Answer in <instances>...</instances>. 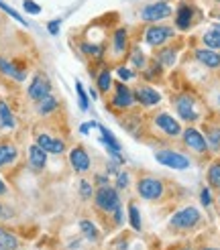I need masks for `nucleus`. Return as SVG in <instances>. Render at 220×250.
<instances>
[{
    "label": "nucleus",
    "mask_w": 220,
    "mask_h": 250,
    "mask_svg": "<svg viewBox=\"0 0 220 250\" xmlns=\"http://www.w3.org/2000/svg\"><path fill=\"white\" fill-rule=\"evenodd\" d=\"M214 2H218V4H220V0H214Z\"/></svg>",
    "instance_id": "de8ad7c7"
},
{
    "label": "nucleus",
    "mask_w": 220,
    "mask_h": 250,
    "mask_svg": "<svg viewBox=\"0 0 220 250\" xmlns=\"http://www.w3.org/2000/svg\"><path fill=\"white\" fill-rule=\"evenodd\" d=\"M174 15V8H171L165 0H157V2H151L141 8V21L155 24V22H161L165 19H169Z\"/></svg>",
    "instance_id": "0eeeda50"
},
{
    "label": "nucleus",
    "mask_w": 220,
    "mask_h": 250,
    "mask_svg": "<svg viewBox=\"0 0 220 250\" xmlns=\"http://www.w3.org/2000/svg\"><path fill=\"white\" fill-rule=\"evenodd\" d=\"M206 143H208V148H212V151H220V126H210L208 128Z\"/></svg>",
    "instance_id": "2f4dec72"
},
{
    "label": "nucleus",
    "mask_w": 220,
    "mask_h": 250,
    "mask_svg": "<svg viewBox=\"0 0 220 250\" xmlns=\"http://www.w3.org/2000/svg\"><path fill=\"white\" fill-rule=\"evenodd\" d=\"M151 122V130L159 136H167V139H179L181 136V124L179 120H176L169 112H155L149 118Z\"/></svg>",
    "instance_id": "f257e3e1"
},
{
    "label": "nucleus",
    "mask_w": 220,
    "mask_h": 250,
    "mask_svg": "<svg viewBox=\"0 0 220 250\" xmlns=\"http://www.w3.org/2000/svg\"><path fill=\"white\" fill-rule=\"evenodd\" d=\"M0 126H2V128H8V130H12V128L17 126L15 114H12V110L8 108L6 102H2V100H0Z\"/></svg>",
    "instance_id": "a878e982"
},
{
    "label": "nucleus",
    "mask_w": 220,
    "mask_h": 250,
    "mask_svg": "<svg viewBox=\"0 0 220 250\" xmlns=\"http://www.w3.org/2000/svg\"><path fill=\"white\" fill-rule=\"evenodd\" d=\"M0 250H4V248H0Z\"/></svg>",
    "instance_id": "8fccbe9b"
},
{
    "label": "nucleus",
    "mask_w": 220,
    "mask_h": 250,
    "mask_svg": "<svg viewBox=\"0 0 220 250\" xmlns=\"http://www.w3.org/2000/svg\"><path fill=\"white\" fill-rule=\"evenodd\" d=\"M132 98H134V102L141 104L143 108H153L157 106L159 102H161V94H159L155 87L151 85H147V83H139V85H134V90H132Z\"/></svg>",
    "instance_id": "f8f14e48"
},
{
    "label": "nucleus",
    "mask_w": 220,
    "mask_h": 250,
    "mask_svg": "<svg viewBox=\"0 0 220 250\" xmlns=\"http://www.w3.org/2000/svg\"><path fill=\"white\" fill-rule=\"evenodd\" d=\"M37 145H39L45 153H51V155H61L66 151V143L59 141V139H53V136H49L45 132L37 134Z\"/></svg>",
    "instance_id": "a211bd4d"
},
{
    "label": "nucleus",
    "mask_w": 220,
    "mask_h": 250,
    "mask_svg": "<svg viewBox=\"0 0 220 250\" xmlns=\"http://www.w3.org/2000/svg\"><path fill=\"white\" fill-rule=\"evenodd\" d=\"M6 193H8V187H6V183H4L2 179H0V197L6 195Z\"/></svg>",
    "instance_id": "c03bdc74"
},
{
    "label": "nucleus",
    "mask_w": 220,
    "mask_h": 250,
    "mask_svg": "<svg viewBox=\"0 0 220 250\" xmlns=\"http://www.w3.org/2000/svg\"><path fill=\"white\" fill-rule=\"evenodd\" d=\"M21 242L12 232H8L4 226H0V248L4 250H19Z\"/></svg>",
    "instance_id": "bb28decb"
},
{
    "label": "nucleus",
    "mask_w": 220,
    "mask_h": 250,
    "mask_svg": "<svg viewBox=\"0 0 220 250\" xmlns=\"http://www.w3.org/2000/svg\"><path fill=\"white\" fill-rule=\"evenodd\" d=\"M94 206L104 211V214H114L116 209H120V195L118 189H114L112 185H104V187H98L94 191Z\"/></svg>",
    "instance_id": "20e7f679"
},
{
    "label": "nucleus",
    "mask_w": 220,
    "mask_h": 250,
    "mask_svg": "<svg viewBox=\"0 0 220 250\" xmlns=\"http://www.w3.org/2000/svg\"><path fill=\"white\" fill-rule=\"evenodd\" d=\"M194 57L196 61L208 69H218L220 67V53H216L214 49H208V47H202V49H194Z\"/></svg>",
    "instance_id": "dca6fc26"
},
{
    "label": "nucleus",
    "mask_w": 220,
    "mask_h": 250,
    "mask_svg": "<svg viewBox=\"0 0 220 250\" xmlns=\"http://www.w3.org/2000/svg\"><path fill=\"white\" fill-rule=\"evenodd\" d=\"M17 157H19V148L15 143L0 141V169L12 165L17 161Z\"/></svg>",
    "instance_id": "aec40b11"
},
{
    "label": "nucleus",
    "mask_w": 220,
    "mask_h": 250,
    "mask_svg": "<svg viewBox=\"0 0 220 250\" xmlns=\"http://www.w3.org/2000/svg\"><path fill=\"white\" fill-rule=\"evenodd\" d=\"M202 250H220V248H214V246H206V248H202Z\"/></svg>",
    "instance_id": "a18cd8bd"
},
{
    "label": "nucleus",
    "mask_w": 220,
    "mask_h": 250,
    "mask_svg": "<svg viewBox=\"0 0 220 250\" xmlns=\"http://www.w3.org/2000/svg\"><path fill=\"white\" fill-rule=\"evenodd\" d=\"M202 41L208 49H220V24H212L204 35H202Z\"/></svg>",
    "instance_id": "5701e85b"
},
{
    "label": "nucleus",
    "mask_w": 220,
    "mask_h": 250,
    "mask_svg": "<svg viewBox=\"0 0 220 250\" xmlns=\"http://www.w3.org/2000/svg\"><path fill=\"white\" fill-rule=\"evenodd\" d=\"M194 15H196V10L192 4L188 2H181L176 10V29L179 31H190L192 29V24H194Z\"/></svg>",
    "instance_id": "2eb2a0df"
},
{
    "label": "nucleus",
    "mask_w": 220,
    "mask_h": 250,
    "mask_svg": "<svg viewBox=\"0 0 220 250\" xmlns=\"http://www.w3.org/2000/svg\"><path fill=\"white\" fill-rule=\"evenodd\" d=\"M22 6H24V10H27L29 15H39V12H41V6L37 2H33V0H24Z\"/></svg>",
    "instance_id": "58836bf2"
},
{
    "label": "nucleus",
    "mask_w": 220,
    "mask_h": 250,
    "mask_svg": "<svg viewBox=\"0 0 220 250\" xmlns=\"http://www.w3.org/2000/svg\"><path fill=\"white\" fill-rule=\"evenodd\" d=\"M131 53V41H129V31L127 29H116L110 37V55L116 61L125 59Z\"/></svg>",
    "instance_id": "1a4fd4ad"
},
{
    "label": "nucleus",
    "mask_w": 220,
    "mask_h": 250,
    "mask_svg": "<svg viewBox=\"0 0 220 250\" xmlns=\"http://www.w3.org/2000/svg\"><path fill=\"white\" fill-rule=\"evenodd\" d=\"M57 106H59V100L53 94H49V96H45L41 100V102H37V112H39L41 116H49V114H53V112L57 110Z\"/></svg>",
    "instance_id": "b1692460"
},
{
    "label": "nucleus",
    "mask_w": 220,
    "mask_h": 250,
    "mask_svg": "<svg viewBox=\"0 0 220 250\" xmlns=\"http://www.w3.org/2000/svg\"><path fill=\"white\" fill-rule=\"evenodd\" d=\"M76 92H78V100H80V108H82V110H88V106H90V102H88V94H86L84 85H82L80 82H76Z\"/></svg>",
    "instance_id": "f704fd0d"
},
{
    "label": "nucleus",
    "mask_w": 220,
    "mask_h": 250,
    "mask_svg": "<svg viewBox=\"0 0 220 250\" xmlns=\"http://www.w3.org/2000/svg\"><path fill=\"white\" fill-rule=\"evenodd\" d=\"M116 73H118V78H120L122 82H129V80H132V78H134V71H132V69H129V67H122V65H118Z\"/></svg>",
    "instance_id": "4c0bfd02"
},
{
    "label": "nucleus",
    "mask_w": 220,
    "mask_h": 250,
    "mask_svg": "<svg viewBox=\"0 0 220 250\" xmlns=\"http://www.w3.org/2000/svg\"><path fill=\"white\" fill-rule=\"evenodd\" d=\"M94 185L88 181V179H82L80 181V195H82V199H92L94 197Z\"/></svg>",
    "instance_id": "72a5a7b5"
},
{
    "label": "nucleus",
    "mask_w": 220,
    "mask_h": 250,
    "mask_svg": "<svg viewBox=\"0 0 220 250\" xmlns=\"http://www.w3.org/2000/svg\"><path fill=\"white\" fill-rule=\"evenodd\" d=\"M0 73H4L6 78H12L17 82H24V78H27V73H24V69H21L17 63H12V61L0 57Z\"/></svg>",
    "instance_id": "4be33fe9"
},
{
    "label": "nucleus",
    "mask_w": 220,
    "mask_h": 250,
    "mask_svg": "<svg viewBox=\"0 0 220 250\" xmlns=\"http://www.w3.org/2000/svg\"><path fill=\"white\" fill-rule=\"evenodd\" d=\"M29 165L33 171H43L47 165V153L37 143L29 146Z\"/></svg>",
    "instance_id": "412c9836"
},
{
    "label": "nucleus",
    "mask_w": 220,
    "mask_h": 250,
    "mask_svg": "<svg viewBox=\"0 0 220 250\" xmlns=\"http://www.w3.org/2000/svg\"><path fill=\"white\" fill-rule=\"evenodd\" d=\"M0 8H2V10L6 12V15H8V17H12V19H15V21H19V22L22 24V27H27V21H24V19H22V17L19 15V12H17L15 8H10L8 4H4V2H2V0H0Z\"/></svg>",
    "instance_id": "c9c22d12"
},
{
    "label": "nucleus",
    "mask_w": 220,
    "mask_h": 250,
    "mask_svg": "<svg viewBox=\"0 0 220 250\" xmlns=\"http://www.w3.org/2000/svg\"><path fill=\"white\" fill-rule=\"evenodd\" d=\"M112 87H114V94L110 98V106L114 110H131L134 104L131 87L125 82H116V83H112Z\"/></svg>",
    "instance_id": "9b49d317"
},
{
    "label": "nucleus",
    "mask_w": 220,
    "mask_h": 250,
    "mask_svg": "<svg viewBox=\"0 0 220 250\" xmlns=\"http://www.w3.org/2000/svg\"><path fill=\"white\" fill-rule=\"evenodd\" d=\"M8 218H12V211L6 206L0 204V220H8Z\"/></svg>",
    "instance_id": "37998d69"
},
{
    "label": "nucleus",
    "mask_w": 220,
    "mask_h": 250,
    "mask_svg": "<svg viewBox=\"0 0 220 250\" xmlns=\"http://www.w3.org/2000/svg\"><path fill=\"white\" fill-rule=\"evenodd\" d=\"M98 130H100V136H102V143L106 145V148H108V153L112 155V159L114 161H118V163L122 165L125 163V159L120 157V143L114 139V134L110 132L106 126H100V124H98Z\"/></svg>",
    "instance_id": "f3484780"
},
{
    "label": "nucleus",
    "mask_w": 220,
    "mask_h": 250,
    "mask_svg": "<svg viewBox=\"0 0 220 250\" xmlns=\"http://www.w3.org/2000/svg\"><path fill=\"white\" fill-rule=\"evenodd\" d=\"M176 37V29L174 27H167V24H161V22H155V24H149L143 33V39L149 47H161L165 45L169 39Z\"/></svg>",
    "instance_id": "39448f33"
},
{
    "label": "nucleus",
    "mask_w": 220,
    "mask_h": 250,
    "mask_svg": "<svg viewBox=\"0 0 220 250\" xmlns=\"http://www.w3.org/2000/svg\"><path fill=\"white\" fill-rule=\"evenodd\" d=\"M80 228H82V234H84L90 242H98V240H100V232H98V228L94 226L90 220H82V222H80Z\"/></svg>",
    "instance_id": "c756f323"
},
{
    "label": "nucleus",
    "mask_w": 220,
    "mask_h": 250,
    "mask_svg": "<svg viewBox=\"0 0 220 250\" xmlns=\"http://www.w3.org/2000/svg\"><path fill=\"white\" fill-rule=\"evenodd\" d=\"M200 199H202V206H206V208L212 204V195H210V189H208V187H204V189H202Z\"/></svg>",
    "instance_id": "ea45409f"
},
{
    "label": "nucleus",
    "mask_w": 220,
    "mask_h": 250,
    "mask_svg": "<svg viewBox=\"0 0 220 250\" xmlns=\"http://www.w3.org/2000/svg\"><path fill=\"white\" fill-rule=\"evenodd\" d=\"M218 19H220V15H218Z\"/></svg>",
    "instance_id": "3c124183"
},
{
    "label": "nucleus",
    "mask_w": 220,
    "mask_h": 250,
    "mask_svg": "<svg viewBox=\"0 0 220 250\" xmlns=\"http://www.w3.org/2000/svg\"><path fill=\"white\" fill-rule=\"evenodd\" d=\"M69 163H71V169L76 173H88L90 167H92V159L82 145H76L69 151Z\"/></svg>",
    "instance_id": "4468645a"
},
{
    "label": "nucleus",
    "mask_w": 220,
    "mask_h": 250,
    "mask_svg": "<svg viewBox=\"0 0 220 250\" xmlns=\"http://www.w3.org/2000/svg\"><path fill=\"white\" fill-rule=\"evenodd\" d=\"M112 73H110L108 67H104L100 73H98V78H96V87H98V92L100 94H108L110 90H112Z\"/></svg>",
    "instance_id": "393cba45"
},
{
    "label": "nucleus",
    "mask_w": 220,
    "mask_h": 250,
    "mask_svg": "<svg viewBox=\"0 0 220 250\" xmlns=\"http://www.w3.org/2000/svg\"><path fill=\"white\" fill-rule=\"evenodd\" d=\"M137 193L145 202H159L165 195V185L161 177H155V175H143L137 181Z\"/></svg>",
    "instance_id": "f03ea898"
},
{
    "label": "nucleus",
    "mask_w": 220,
    "mask_h": 250,
    "mask_svg": "<svg viewBox=\"0 0 220 250\" xmlns=\"http://www.w3.org/2000/svg\"><path fill=\"white\" fill-rule=\"evenodd\" d=\"M153 59L157 61L159 65H163V67H174L176 59H177V49L174 45H161L153 53Z\"/></svg>",
    "instance_id": "6ab92c4d"
},
{
    "label": "nucleus",
    "mask_w": 220,
    "mask_h": 250,
    "mask_svg": "<svg viewBox=\"0 0 220 250\" xmlns=\"http://www.w3.org/2000/svg\"><path fill=\"white\" fill-rule=\"evenodd\" d=\"M49 94H51V82H49V78L45 76V73H37V76L33 78V82L29 83V87H27L29 100L37 104Z\"/></svg>",
    "instance_id": "ddd939ff"
},
{
    "label": "nucleus",
    "mask_w": 220,
    "mask_h": 250,
    "mask_svg": "<svg viewBox=\"0 0 220 250\" xmlns=\"http://www.w3.org/2000/svg\"><path fill=\"white\" fill-rule=\"evenodd\" d=\"M218 204H220V195H218Z\"/></svg>",
    "instance_id": "09e8293b"
},
{
    "label": "nucleus",
    "mask_w": 220,
    "mask_h": 250,
    "mask_svg": "<svg viewBox=\"0 0 220 250\" xmlns=\"http://www.w3.org/2000/svg\"><path fill=\"white\" fill-rule=\"evenodd\" d=\"M94 181H96V185H98V187L110 185V183H108V175H96V177H94Z\"/></svg>",
    "instance_id": "79ce46f5"
},
{
    "label": "nucleus",
    "mask_w": 220,
    "mask_h": 250,
    "mask_svg": "<svg viewBox=\"0 0 220 250\" xmlns=\"http://www.w3.org/2000/svg\"><path fill=\"white\" fill-rule=\"evenodd\" d=\"M129 220H131V226L132 230H141V211L134 204H129Z\"/></svg>",
    "instance_id": "473e14b6"
},
{
    "label": "nucleus",
    "mask_w": 220,
    "mask_h": 250,
    "mask_svg": "<svg viewBox=\"0 0 220 250\" xmlns=\"http://www.w3.org/2000/svg\"><path fill=\"white\" fill-rule=\"evenodd\" d=\"M131 65L134 69H141V71L147 67V57L139 47H131Z\"/></svg>",
    "instance_id": "7c9ffc66"
},
{
    "label": "nucleus",
    "mask_w": 220,
    "mask_h": 250,
    "mask_svg": "<svg viewBox=\"0 0 220 250\" xmlns=\"http://www.w3.org/2000/svg\"><path fill=\"white\" fill-rule=\"evenodd\" d=\"M218 106H220V94H218Z\"/></svg>",
    "instance_id": "49530a36"
},
{
    "label": "nucleus",
    "mask_w": 220,
    "mask_h": 250,
    "mask_svg": "<svg viewBox=\"0 0 220 250\" xmlns=\"http://www.w3.org/2000/svg\"><path fill=\"white\" fill-rule=\"evenodd\" d=\"M181 141L186 145L192 153L196 155H204L208 153V143H206V136L194 126H188L181 130Z\"/></svg>",
    "instance_id": "9d476101"
},
{
    "label": "nucleus",
    "mask_w": 220,
    "mask_h": 250,
    "mask_svg": "<svg viewBox=\"0 0 220 250\" xmlns=\"http://www.w3.org/2000/svg\"><path fill=\"white\" fill-rule=\"evenodd\" d=\"M155 161L161 163L165 167H171V169H177V171H183V169H190L192 161L181 155L177 151H171V148H161V151H155Z\"/></svg>",
    "instance_id": "6e6552de"
},
{
    "label": "nucleus",
    "mask_w": 220,
    "mask_h": 250,
    "mask_svg": "<svg viewBox=\"0 0 220 250\" xmlns=\"http://www.w3.org/2000/svg\"><path fill=\"white\" fill-rule=\"evenodd\" d=\"M125 187H129V173L120 171L116 173V189H125Z\"/></svg>",
    "instance_id": "e433bc0d"
},
{
    "label": "nucleus",
    "mask_w": 220,
    "mask_h": 250,
    "mask_svg": "<svg viewBox=\"0 0 220 250\" xmlns=\"http://www.w3.org/2000/svg\"><path fill=\"white\" fill-rule=\"evenodd\" d=\"M59 24H61V21H59V19H57V21H51V22H49V24H47L49 33H51V35H57V33H59Z\"/></svg>",
    "instance_id": "a19ab883"
},
{
    "label": "nucleus",
    "mask_w": 220,
    "mask_h": 250,
    "mask_svg": "<svg viewBox=\"0 0 220 250\" xmlns=\"http://www.w3.org/2000/svg\"><path fill=\"white\" fill-rule=\"evenodd\" d=\"M208 183H210V187H214V189H220V159H216L214 163L208 167Z\"/></svg>",
    "instance_id": "c85d7f7f"
},
{
    "label": "nucleus",
    "mask_w": 220,
    "mask_h": 250,
    "mask_svg": "<svg viewBox=\"0 0 220 250\" xmlns=\"http://www.w3.org/2000/svg\"><path fill=\"white\" fill-rule=\"evenodd\" d=\"M200 220H202L200 209L194 208V206H188V208H183V209L176 211V214L171 216L169 228L174 230V232H188V230H192V228L198 226Z\"/></svg>",
    "instance_id": "7ed1b4c3"
},
{
    "label": "nucleus",
    "mask_w": 220,
    "mask_h": 250,
    "mask_svg": "<svg viewBox=\"0 0 220 250\" xmlns=\"http://www.w3.org/2000/svg\"><path fill=\"white\" fill-rule=\"evenodd\" d=\"M163 65H159L157 61L153 59V63H147V67L143 69V78L147 82H157V80H161L163 78Z\"/></svg>",
    "instance_id": "cd10ccee"
},
{
    "label": "nucleus",
    "mask_w": 220,
    "mask_h": 250,
    "mask_svg": "<svg viewBox=\"0 0 220 250\" xmlns=\"http://www.w3.org/2000/svg\"><path fill=\"white\" fill-rule=\"evenodd\" d=\"M171 104L183 122H196L200 118V112L196 108V98L190 94H177L176 98H171Z\"/></svg>",
    "instance_id": "423d86ee"
}]
</instances>
